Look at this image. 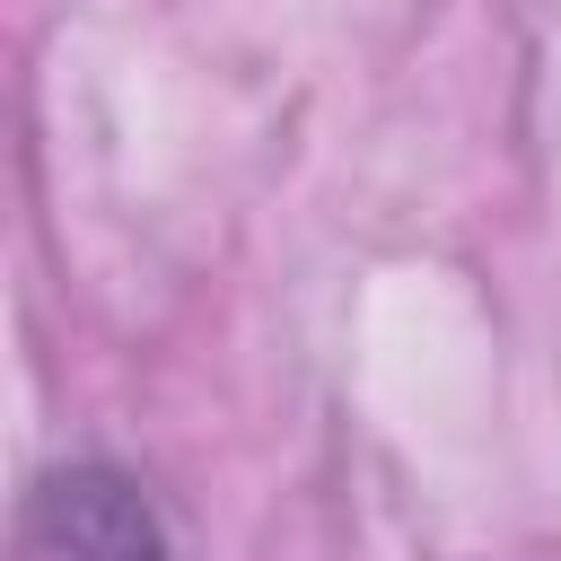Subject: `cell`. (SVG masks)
<instances>
[{
  "label": "cell",
  "instance_id": "6da1fadb",
  "mask_svg": "<svg viewBox=\"0 0 561 561\" xmlns=\"http://www.w3.org/2000/svg\"><path fill=\"white\" fill-rule=\"evenodd\" d=\"M9 561H167V526L140 500V482L105 456H70L26 482Z\"/></svg>",
  "mask_w": 561,
  "mask_h": 561
}]
</instances>
